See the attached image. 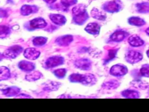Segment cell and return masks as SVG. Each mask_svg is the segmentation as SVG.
I'll list each match as a JSON object with an SVG mask.
<instances>
[{"instance_id":"cell-39","label":"cell","mask_w":149,"mask_h":112,"mask_svg":"<svg viewBox=\"0 0 149 112\" xmlns=\"http://www.w3.org/2000/svg\"><path fill=\"white\" fill-rule=\"evenodd\" d=\"M146 33L149 36V27H148V28L146 30Z\"/></svg>"},{"instance_id":"cell-12","label":"cell","mask_w":149,"mask_h":112,"mask_svg":"<svg viewBox=\"0 0 149 112\" xmlns=\"http://www.w3.org/2000/svg\"><path fill=\"white\" fill-rule=\"evenodd\" d=\"M30 26L34 29H40L47 26V22L41 18H37L31 20L30 22Z\"/></svg>"},{"instance_id":"cell-11","label":"cell","mask_w":149,"mask_h":112,"mask_svg":"<svg viewBox=\"0 0 149 112\" xmlns=\"http://www.w3.org/2000/svg\"><path fill=\"white\" fill-rule=\"evenodd\" d=\"M73 41V36L71 35H65L57 38L56 43L60 46H67Z\"/></svg>"},{"instance_id":"cell-2","label":"cell","mask_w":149,"mask_h":112,"mask_svg":"<svg viewBox=\"0 0 149 112\" xmlns=\"http://www.w3.org/2000/svg\"><path fill=\"white\" fill-rule=\"evenodd\" d=\"M123 7L122 3L119 0H113L105 2L102 6L104 10L109 12H118L122 10Z\"/></svg>"},{"instance_id":"cell-21","label":"cell","mask_w":149,"mask_h":112,"mask_svg":"<svg viewBox=\"0 0 149 112\" xmlns=\"http://www.w3.org/2000/svg\"><path fill=\"white\" fill-rule=\"evenodd\" d=\"M122 95L126 98H132V99H137L139 98L140 94L138 92L133 90H125L122 92Z\"/></svg>"},{"instance_id":"cell-40","label":"cell","mask_w":149,"mask_h":112,"mask_svg":"<svg viewBox=\"0 0 149 112\" xmlns=\"http://www.w3.org/2000/svg\"><path fill=\"white\" fill-rule=\"evenodd\" d=\"M147 56L149 57V49H148V51H147Z\"/></svg>"},{"instance_id":"cell-34","label":"cell","mask_w":149,"mask_h":112,"mask_svg":"<svg viewBox=\"0 0 149 112\" xmlns=\"http://www.w3.org/2000/svg\"><path fill=\"white\" fill-rule=\"evenodd\" d=\"M77 3V0H61V4L65 8L69 7Z\"/></svg>"},{"instance_id":"cell-32","label":"cell","mask_w":149,"mask_h":112,"mask_svg":"<svg viewBox=\"0 0 149 112\" xmlns=\"http://www.w3.org/2000/svg\"><path fill=\"white\" fill-rule=\"evenodd\" d=\"M66 73V70L65 68H61L58 69L54 71V75L58 78H63L65 77Z\"/></svg>"},{"instance_id":"cell-19","label":"cell","mask_w":149,"mask_h":112,"mask_svg":"<svg viewBox=\"0 0 149 112\" xmlns=\"http://www.w3.org/2000/svg\"><path fill=\"white\" fill-rule=\"evenodd\" d=\"M60 86H61L60 83L54 82V81H48L46 83H44L43 89L48 92L55 91L58 90L60 87Z\"/></svg>"},{"instance_id":"cell-29","label":"cell","mask_w":149,"mask_h":112,"mask_svg":"<svg viewBox=\"0 0 149 112\" xmlns=\"http://www.w3.org/2000/svg\"><path fill=\"white\" fill-rule=\"evenodd\" d=\"M83 74H73L69 77V79L71 82L74 83H81Z\"/></svg>"},{"instance_id":"cell-20","label":"cell","mask_w":149,"mask_h":112,"mask_svg":"<svg viewBox=\"0 0 149 112\" xmlns=\"http://www.w3.org/2000/svg\"><path fill=\"white\" fill-rule=\"evenodd\" d=\"M91 15L93 18L100 20H104L107 18L105 13H104L98 9L95 8L91 10Z\"/></svg>"},{"instance_id":"cell-30","label":"cell","mask_w":149,"mask_h":112,"mask_svg":"<svg viewBox=\"0 0 149 112\" xmlns=\"http://www.w3.org/2000/svg\"><path fill=\"white\" fill-rule=\"evenodd\" d=\"M132 85L137 88H140L141 89H144L147 88L148 83L141 80H134L132 82Z\"/></svg>"},{"instance_id":"cell-5","label":"cell","mask_w":149,"mask_h":112,"mask_svg":"<svg viewBox=\"0 0 149 112\" xmlns=\"http://www.w3.org/2000/svg\"><path fill=\"white\" fill-rule=\"evenodd\" d=\"M64 62V58L61 56H52L47 59L45 62V66L47 68H51L63 64Z\"/></svg>"},{"instance_id":"cell-35","label":"cell","mask_w":149,"mask_h":112,"mask_svg":"<svg viewBox=\"0 0 149 112\" xmlns=\"http://www.w3.org/2000/svg\"><path fill=\"white\" fill-rule=\"evenodd\" d=\"M7 12L5 10L3 9H0V18H4L6 16Z\"/></svg>"},{"instance_id":"cell-23","label":"cell","mask_w":149,"mask_h":112,"mask_svg":"<svg viewBox=\"0 0 149 112\" xmlns=\"http://www.w3.org/2000/svg\"><path fill=\"white\" fill-rule=\"evenodd\" d=\"M10 76V71L7 67L4 66H0V81L9 79Z\"/></svg>"},{"instance_id":"cell-13","label":"cell","mask_w":149,"mask_h":112,"mask_svg":"<svg viewBox=\"0 0 149 112\" xmlns=\"http://www.w3.org/2000/svg\"><path fill=\"white\" fill-rule=\"evenodd\" d=\"M96 82V78L94 75L91 74H84L82 75V79L81 81V83L87 85V86H91Z\"/></svg>"},{"instance_id":"cell-17","label":"cell","mask_w":149,"mask_h":112,"mask_svg":"<svg viewBox=\"0 0 149 112\" xmlns=\"http://www.w3.org/2000/svg\"><path fill=\"white\" fill-rule=\"evenodd\" d=\"M18 66L20 69L26 72L31 71L35 68V65L33 63L24 60L19 62Z\"/></svg>"},{"instance_id":"cell-27","label":"cell","mask_w":149,"mask_h":112,"mask_svg":"<svg viewBox=\"0 0 149 112\" xmlns=\"http://www.w3.org/2000/svg\"><path fill=\"white\" fill-rule=\"evenodd\" d=\"M10 33V28L7 26H0V38L7 37Z\"/></svg>"},{"instance_id":"cell-22","label":"cell","mask_w":149,"mask_h":112,"mask_svg":"<svg viewBox=\"0 0 149 112\" xmlns=\"http://www.w3.org/2000/svg\"><path fill=\"white\" fill-rule=\"evenodd\" d=\"M128 22L130 24L136 26H141L145 24L146 23L145 21L143 19L139 17H135V16L130 18L128 19Z\"/></svg>"},{"instance_id":"cell-4","label":"cell","mask_w":149,"mask_h":112,"mask_svg":"<svg viewBox=\"0 0 149 112\" xmlns=\"http://www.w3.org/2000/svg\"><path fill=\"white\" fill-rule=\"evenodd\" d=\"M143 58V55L141 53L136 51H129L126 52L125 59L126 61L130 64H136L140 61Z\"/></svg>"},{"instance_id":"cell-3","label":"cell","mask_w":149,"mask_h":112,"mask_svg":"<svg viewBox=\"0 0 149 112\" xmlns=\"http://www.w3.org/2000/svg\"><path fill=\"white\" fill-rule=\"evenodd\" d=\"M23 48L21 46L18 45H15L11 46L7 48L3 52V55L5 57L8 58H15L17 57L22 51Z\"/></svg>"},{"instance_id":"cell-1","label":"cell","mask_w":149,"mask_h":112,"mask_svg":"<svg viewBox=\"0 0 149 112\" xmlns=\"http://www.w3.org/2000/svg\"><path fill=\"white\" fill-rule=\"evenodd\" d=\"M73 22L77 24H83L88 18L84 5L79 4L72 9Z\"/></svg>"},{"instance_id":"cell-36","label":"cell","mask_w":149,"mask_h":112,"mask_svg":"<svg viewBox=\"0 0 149 112\" xmlns=\"http://www.w3.org/2000/svg\"><path fill=\"white\" fill-rule=\"evenodd\" d=\"M16 97H17V98H31V97L30 96L27 95V94H25L24 93H22V94H19L18 96H16Z\"/></svg>"},{"instance_id":"cell-15","label":"cell","mask_w":149,"mask_h":112,"mask_svg":"<svg viewBox=\"0 0 149 112\" xmlns=\"http://www.w3.org/2000/svg\"><path fill=\"white\" fill-rule=\"evenodd\" d=\"M20 91V88L16 86H10L2 90V93L7 97H12L16 96Z\"/></svg>"},{"instance_id":"cell-7","label":"cell","mask_w":149,"mask_h":112,"mask_svg":"<svg viewBox=\"0 0 149 112\" xmlns=\"http://www.w3.org/2000/svg\"><path fill=\"white\" fill-rule=\"evenodd\" d=\"M74 65L79 69L87 71L91 68V62L88 59L80 58L75 61Z\"/></svg>"},{"instance_id":"cell-25","label":"cell","mask_w":149,"mask_h":112,"mask_svg":"<svg viewBox=\"0 0 149 112\" xmlns=\"http://www.w3.org/2000/svg\"><path fill=\"white\" fill-rule=\"evenodd\" d=\"M137 10L140 13H148L149 12V3L141 2L136 4Z\"/></svg>"},{"instance_id":"cell-33","label":"cell","mask_w":149,"mask_h":112,"mask_svg":"<svg viewBox=\"0 0 149 112\" xmlns=\"http://www.w3.org/2000/svg\"><path fill=\"white\" fill-rule=\"evenodd\" d=\"M117 51H118V50H109V52H108V58L105 60V62H108L109 61L113 60L116 57V55L117 54Z\"/></svg>"},{"instance_id":"cell-9","label":"cell","mask_w":149,"mask_h":112,"mask_svg":"<svg viewBox=\"0 0 149 112\" xmlns=\"http://www.w3.org/2000/svg\"><path fill=\"white\" fill-rule=\"evenodd\" d=\"M128 35H129L128 33L122 30H118L115 31L111 36L110 38L112 41H113L115 42H119L122 41Z\"/></svg>"},{"instance_id":"cell-6","label":"cell","mask_w":149,"mask_h":112,"mask_svg":"<svg viewBox=\"0 0 149 112\" xmlns=\"http://www.w3.org/2000/svg\"><path fill=\"white\" fill-rule=\"evenodd\" d=\"M127 73V68L123 65H114L111 67L110 69V74L115 76H123Z\"/></svg>"},{"instance_id":"cell-38","label":"cell","mask_w":149,"mask_h":112,"mask_svg":"<svg viewBox=\"0 0 149 112\" xmlns=\"http://www.w3.org/2000/svg\"><path fill=\"white\" fill-rule=\"evenodd\" d=\"M3 57H4V55H3V54H1L0 53V61L3 58Z\"/></svg>"},{"instance_id":"cell-31","label":"cell","mask_w":149,"mask_h":112,"mask_svg":"<svg viewBox=\"0 0 149 112\" xmlns=\"http://www.w3.org/2000/svg\"><path fill=\"white\" fill-rule=\"evenodd\" d=\"M140 74L143 76L149 77V64L143 65L140 69Z\"/></svg>"},{"instance_id":"cell-41","label":"cell","mask_w":149,"mask_h":112,"mask_svg":"<svg viewBox=\"0 0 149 112\" xmlns=\"http://www.w3.org/2000/svg\"><path fill=\"white\" fill-rule=\"evenodd\" d=\"M28 1H30V0H28Z\"/></svg>"},{"instance_id":"cell-8","label":"cell","mask_w":149,"mask_h":112,"mask_svg":"<svg viewBox=\"0 0 149 112\" xmlns=\"http://www.w3.org/2000/svg\"><path fill=\"white\" fill-rule=\"evenodd\" d=\"M40 52L34 48H28L24 51V56L28 60H34L39 57Z\"/></svg>"},{"instance_id":"cell-26","label":"cell","mask_w":149,"mask_h":112,"mask_svg":"<svg viewBox=\"0 0 149 112\" xmlns=\"http://www.w3.org/2000/svg\"><path fill=\"white\" fill-rule=\"evenodd\" d=\"M119 86V83L115 80H112L105 82L103 83L102 86L107 89H115Z\"/></svg>"},{"instance_id":"cell-16","label":"cell","mask_w":149,"mask_h":112,"mask_svg":"<svg viewBox=\"0 0 149 112\" xmlns=\"http://www.w3.org/2000/svg\"><path fill=\"white\" fill-rule=\"evenodd\" d=\"M38 10V8L36 6L24 5L22 6L20 12L21 14L23 16H27L33 13H35Z\"/></svg>"},{"instance_id":"cell-14","label":"cell","mask_w":149,"mask_h":112,"mask_svg":"<svg viewBox=\"0 0 149 112\" xmlns=\"http://www.w3.org/2000/svg\"><path fill=\"white\" fill-rule=\"evenodd\" d=\"M85 30L89 34L93 35H97L100 33V26L96 23H90L86 26Z\"/></svg>"},{"instance_id":"cell-18","label":"cell","mask_w":149,"mask_h":112,"mask_svg":"<svg viewBox=\"0 0 149 112\" xmlns=\"http://www.w3.org/2000/svg\"><path fill=\"white\" fill-rule=\"evenodd\" d=\"M128 42L129 44L133 47H139L144 44V41L137 35L133 34L131 36L129 39Z\"/></svg>"},{"instance_id":"cell-10","label":"cell","mask_w":149,"mask_h":112,"mask_svg":"<svg viewBox=\"0 0 149 112\" xmlns=\"http://www.w3.org/2000/svg\"><path fill=\"white\" fill-rule=\"evenodd\" d=\"M49 18L54 23L59 26L65 24V23L66 22V18L64 16L60 14L51 13L49 15Z\"/></svg>"},{"instance_id":"cell-28","label":"cell","mask_w":149,"mask_h":112,"mask_svg":"<svg viewBox=\"0 0 149 112\" xmlns=\"http://www.w3.org/2000/svg\"><path fill=\"white\" fill-rule=\"evenodd\" d=\"M47 38L45 37H36L33 40V44L35 46H41L46 43Z\"/></svg>"},{"instance_id":"cell-24","label":"cell","mask_w":149,"mask_h":112,"mask_svg":"<svg viewBox=\"0 0 149 112\" xmlns=\"http://www.w3.org/2000/svg\"><path fill=\"white\" fill-rule=\"evenodd\" d=\"M42 74L38 71H34L30 74H27L26 76V79L28 81H35L42 77Z\"/></svg>"},{"instance_id":"cell-37","label":"cell","mask_w":149,"mask_h":112,"mask_svg":"<svg viewBox=\"0 0 149 112\" xmlns=\"http://www.w3.org/2000/svg\"><path fill=\"white\" fill-rule=\"evenodd\" d=\"M44 1L48 4H52L54 2H55L56 0H44Z\"/></svg>"}]
</instances>
